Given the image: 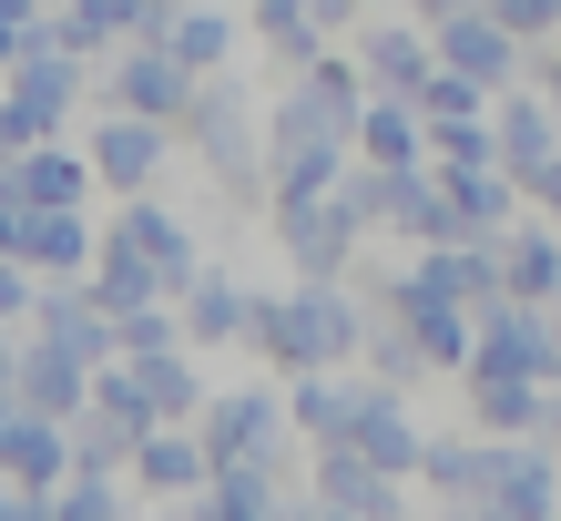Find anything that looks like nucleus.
<instances>
[{"instance_id": "1", "label": "nucleus", "mask_w": 561, "mask_h": 521, "mask_svg": "<svg viewBox=\"0 0 561 521\" xmlns=\"http://www.w3.org/2000/svg\"><path fill=\"white\" fill-rule=\"evenodd\" d=\"M490 154H501V174H511V184L561 154V123H551L541 92H511V103H501V123H490Z\"/></svg>"}, {"instance_id": "2", "label": "nucleus", "mask_w": 561, "mask_h": 521, "mask_svg": "<svg viewBox=\"0 0 561 521\" xmlns=\"http://www.w3.org/2000/svg\"><path fill=\"white\" fill-rule=\"evenodd\" d=\"M501 297H531V307L561 297V225H551V215H541V225H511V246H501Z\"/></svg>"}, {"instance_id": "3", "label": "nucleus", "mask_w": 561, "mask_h": 521, "mask_svg": "<svg viewBox=\"0 0 561 521\" xmlns=\"http://www.w3.org/2000/svg\"><path fill=\"white\" fill-rule=\"evenodd\" d=\"M480 501L490 511H561V461H541V450H490Z\"/></svg>"}, {"instance_id": "4", "label": "nucleus", "mask_w": 561, "mask_h": 521, "mask_svg": "<svg viewBox=\"0 0 561 521\" xmlns=\"http://www.w3.org/2000/svg\"><path fill=\"white\" fill-rule=\"evenodd\" d=\"M113 92H123V103H134L144 123H163V113H184V61L153 42V52H134V61L113 72Z\"/></svg>"}, {"instance_id": "5", "label": "nucleus", "mask_w": 561, "mask_h": 521, "mask_svg": "<svg viewBox=\"0 0 561 521\" xmlns=\"http://www.w3.org/2000/svg\"><path fill=\"white\" fill-rule=\"evenodd\" d=\"M357 144H368V165H419V103L399 92V103H378V113H357Z\"/></svg>"}, {"instance_id": "6", "label": "nucleus", "mask_w": 561, "mask_h": 521, "mask_svg": "<svg viewBox=\"0 0 561 521\" xmlns=\"http://www.w3.org/2000/svg\"><path fill=\"white\" fill-rule=\"evenodd\" d=\"M266 440H276V399H225V409H215V440H205V461H255Z\"/></svg>"}, {"instance_id": "7", "label": "nucleus", "mask_w": 561, "mask_h": 521, "mask_svg": "<svg viewBox=\"0 0 561 521\" xmlns=\"http://www.w3.org/2000/svg\"><path fill=\"white\" fill-rule=\"evenodd\" d=\"M419 471H428V491H449V501H480V480H490V450H480V440H439V450H419Z\"/></svg>"}, {"instance_id": "8", "label": "nucleus", "mask_w": 561, "mask_h": 521, "mask_svg": "<svg viewBox=\"0 0 561 521\" xmlns=\"http://www.w3.org/2000/svg\"><path fill=\"white\" fill-rule=\"evenodd\" d=\"M368 72L388 92H419L428 82V42H419V31H378V42H368Z\"/></svg>"}, {"instance_id": "9", "label": "nucleus", "mask_w": 561, "mask_h": 521, "mask_svg": "<svg viewBox=\"0 0 561 521\" xmlns=\"http://www.w3.org/2000/svg\"><path fill=\"white\" fill-rule=\"evenodd\" d=\"M144 480H153V491H194V480H205V450L174 440V430H153L144 440Z\"/></svg>"}, {"instance_id": "10", "label": "nucleus", "mask_w": 561, "mask_h": 521, "mask_svg": "<svg viewBox=\"0 0 561 521\" xmlns=\"http://www.w3.org/2000/svg\"><path fill=\"white\" fill-rule=\"evenodd\" d=\"M153 154H163L153 123H113V134H103V174H113V184H144V174H153Z\"/></svg>"}, {"instance_id": "11", "label": "nucleus", "mask_w": 561, "mask_h": 521, "mask_svg": "<svg viewBox=\"0 0 561 521\" xmlns=\"http://www.w3.org/2000/svg\"><path fill=\"white\" fill-rule=\"evenodd\" d=\"M357 399H368V388H327L317 378V388H296V419H307L317 440H347L357 430Z\"/></svg>"}, {"instance_id": "12", "label": "nucleus", "mask_w": 561, "mask_h": 521, "mask_svg": "<svg viewBox=\"0 0 561 521\" xmlns=\"http://www.w3.org/2000/svg\"><path fill=\"white\" fill-rule=\"evenodd\" d=\"M245 328V297L236 286H194V338H236Z\"/></svg>"}, {"instance_id": "13", "label": "nucleus", "mask_w": 561, "mask_h": 521, "mask_svg": "<svg viewBox=\"0 0 561 521\" xmlns=\"http://www.w3.org/2000/svg\"><path fill=\"white\" fill-rule=\"evenodd\" d=\"M21 174H31V205H72V194H82V174L61 165V154H31Z\"/></svg>"}, {"instance_id": "14", "label": "nucleus", "mask_w": 561, "mask_h": 521, "mask_svg": "<svg viewBox=\"0 0 561 521\" xmlns=\"http://www.w3.org/2000/svg\"><path fill=\"white\" fill-rule=\"evenodd\" d=\"M0 461H11V471H31V480H51L61 440H51V430H11V440H0Z\"/></svg>"}, {"instance_id": "15", "label": "nucleus", "mask_w": 561, "mask_h": 521, "mask_svg": "<svg viewBox=\"0 0 561 521\" xmlns=\"http://www.w3.org/2000/svg\"><path fill=\"white\" fill-rule=\"evenodd\" d=\"M490 11H501L520 42H551V31H561V0H490Z\"/></svg>"}, {"instance_id": "16", "label": "nucleus", "mask_w": 561, "mask_h": 521, "mask_svg": "<svg viewBox=\"0 0 561 521\" xmlns=\"http://www.w3.org/2000/svg\"><path fill=\"white\" fill-rule=\"evenodd\" d=\"M520 194H531V205L561 225V154H551V165H531V174H520Z\"/></svg>"}, {"instance_id": "17", "label": "nucleus", "mask_w": 561, "mask_h": 521, "mask_svg": "<svg viewBox=\"0 0 561 521\" xmlns=\"http://www.w3.org/2000/svg\"><path fill=\"white\" fill-rule=\"evenodd\" d=\"M541 103L561 113V52H541Z\"/></svg>"}, {"instance_id": "18", "label": "nucleus", "mask_w": 561, "mask_h": 521, "mask_svg": "<svg viewBox=\"0 0 561 521\" xmlns=\"http://www.w3.org/2000/svg\"><path fill=\"white\" fill-rule=\"evenodd\" d=\"M551 461H561V440H551Z\"/></svg>"}, {"instance_id": "19", "label": "nucleus", "mask_w": 561, "mask_h": 521, "mask_svg": "<svg viewBox=\"0 0 561 521\" xmlns=\"http://www.w3.org/2000/svg\"><path fill=\"white\" fill-rule=\"evenodd\" d=\"M551 123H561V113H551Z\"/></svg>"}, {"instance_id": "20", "label": "nucleus", "mask_w": 561, "mask_h": 521, "mask_svg": "<svg viewBox=\"0 0 561 521\" xmlns=\"http://www.w3.org/2000/svg\"><path fill=\"white\" fill-rule=\"evenodd\" d=\"M551 388H561V378H551Z\"/></svg>"}]
</instances>
